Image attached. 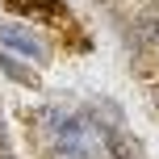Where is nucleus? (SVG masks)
Masks as SVG:
<instances>
[{
	"instance_id": "1",
	"label": "nucleus",
	"mask_w": 159,
	"mask_h": 159,
	"mask_svg": "<svg viewBox=\"0 0 159 159\" xmlns=\"http://www.w3.org/2000/svg\"><path fill=\"white\" fill-rule=\"evenodd\" d=\"M0 42H4L8 50H17V55L34 59V63L42 59V46H38V42H34V38H30L25 30H17V25H0Z\"/></svg>"
},
{
	"instance_id": "2",
	"label": "nucleus",
	"mask_w": 159,
	"mask_h": 159,
	"mask_svg": "<svg viewBox=\"0 0 159 159\" xmlns=\"http://www.w3.org/2000/svg\"><path fill=\"white\" fill-rule=\"evenodd\" d=\"M0 67H4V75H8V80H17V84H30V88H38V75H34L30 67H21L13 55H4V50H0Z\"/></svg>"
},
{
	"instance_id": "3",
	"label": "nucleus",
	"mask_w": 159,
	"mask_h": 159,
	"mask_svg": "<svg viewBox=\"0 0 159 159\" xmlns=\"http://www.w3.org/2000/svg\"><path fill=\"white\" fill-rule=\"evenodd\" d=\"M0 159H13V155H8V151H4V143H0Z\"/></svg>"
}]
</instances>
